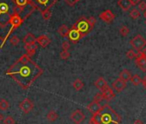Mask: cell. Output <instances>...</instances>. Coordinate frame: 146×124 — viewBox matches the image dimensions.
Segmentation results:
<instances>
[{"label": "cell", "mask_w": 146, "mask_h": 124, "mask_svg": "<svg viewBox=\"0 0 146 124\" xmlns=\"http://www.w3.org/2000/svg\"><path fill=\"white\" fill-rule=\"evenodd\" d=\"M42 73L43 69L32 60L26 64L16 61L6 72V74L24 90L29 88Z\"/></svg>", "instance_id": "1"}, {"label": "cell", "mask_w": 146, "mask_h": 124, "mask_svg": "<svg viewBox=\"0 0 146 124\" xmlns=\"http://www.w3.org/2000/svg\"><path fill=\"white\" fill-rule=\"evenodd\" d=\"M120 121V115L108 104L102 106L101 109L90 119V124H119Z\"/></svg>", "instance_id": "2"}, {"label": "cell", "mask_w": 146, "mask_h": 124, "mask_svg": "<svg viewBox=\"0 0 146 124\" xmlns=\"http://www.w3.org/2000/svg\"><path fill=\"white\" fill-rule=\"evenodd\" d=\"M23 18H22L20 16L18 15H15V14H11L10 16V20H9V24L11 25V29L9 30V32L7 33V35H5V37L3 39V42L1 44V46H0V48H2L6 41V40L8 39V37L11 35V33L13 32L14 29H17L23 23Z\"/></svg>", "instance_id": "3"}, {"label": "cell", "mask_w": 146, "mask_h": 124, "mask_svg": "<svg viewBox=\"0 0 146 124\" xmlns=\"http://www.w3.org/2000/svg\"><path fill=\"white\" fill-rule=\"evenodd\" d=\"M74 26L76 27V29L80 32L82 37H84L85 35H87L94 28L93 26H91L88 21V18L82 17H80L74 24Z\"/></svg>", "instance_id": "4"}, {"label": "cell", "mask_w": 146, "mask_h": 124, "mask_svg": "<svg viewBox=\"0 0 146 124\" xmlns=\"http://www.w3.org/2000/svg\"><path fill=\"white\" fill-rule=\"evenodd\" d=\"M57 1L58 0H29V3L41 12L46 10H50Z\"/></svg>", "instance_id": "5"}, {"label": "cell", "mask_w": 146, "mask_h": 124, "mask_svg": "<svg viewBox=\"0 0 146 124\" xmlns=\"http://www.w3.org/2000/svg\"><path fill=\"white\" fill-rule=\"evenodd\" d=\"M131 46L137 51L142 50L146 46V40L140 35H136L130 41Z\"/></svg>", "instance_id": "6"}, {"label": "cell", "mask_w": 146, "mask_h": 124, "mask_svg": "<svg viewBox=\"0 0 146 124\" xmlns=\"http://www.w3.org/2000/svg\"><path fill=\"white\" fill-rule=\"evenodd\" d=\"M67 37L70 40V41H71L72 43H77L81 38H83L80 32L76 29V27L74 25L69 29V33H68Z\"/></svg>", "instance_id": "7"}, {"label": "cell", "mask_w": 146, "mask_h": 124, "mask_svg": "<svg viewBox=\"0 0 146 124\" xmlns=\"http://www.w3.org/2000/svg\"><path fill=\"white\" fill-rule=\"evenodd\" d=\"M19 108L24 114H29L33 109L34 103L29 98H25L19 103Z\"/></svg>", "instance_id": "8"}, {"label": "cell", "mask_w": 146, "mask_h": 124, "mask_svg": "<svg viewBox=\"0 0 146 124\" xmlns=\"http://www.w3.org/2000/svg\"><path fill=\"white\" fill-rule=\"evenodd\" d=\"M70 117V120L75 124H80L81 122H83L84 121L85 115L80 109H77L71 113Z\"/></svg>", "instance_id": "9"}, {"label": "cell", "mask_w": 146, "mask_h": 124, "mask_svg": "<svg viewBox=\"0 0 146 124\" xmlns=\"http://www.w3.org/2000/svg\"><path fill=\"white\" fill-rule=\"evenodd\" d=\"M135 61H136V64L137 66L139 67V69L145 73L146 72V58L142 54V53L139 51L138 53H137V56L135 58Z\"/></svg>", "instance_id": "10"}, {"label": "cell", "mask_w": 146, "mask_h": 124, "mask_svg": "<svg viewBox=\"0 0 146 124\" xmlns=\"http://www.w3.org/2000/svg\"><path fill=\"white\" fill-rule=\"evenodd\" d=\"M99 17L103 22H105L107 23H111V22L113 21V19L115 18V16H114V14L110 10H107V11L102 12L99 15Z\"/></svg>", "instance_id": "11"}, {"label": "cell", "mask_w": 146, "mask_h": 124, "mask_svg": "<svg viewBox=\"0 0 146 124\" xmlns=\"http://www.w3.org/2000/svg\"><path fill=\"white\" fill-rule=\"evenodd\" d=\"M102 95L103 99H105V100H107V101H110V100H112L113 98H114V97H115L114 92L113 91V90H112L109 86H107V87L102 91Z\"/></svg>", "instance_id": "12"}, {"label": "cell", "mask_w": 146, "mask_h": 124, "mask_svg": "<svg viewBox=\"0 0 146 124\" xmlns=\"http://www.w3.org/2000/svg\"><path fill=\"white\" fill-rule=\"evenodd\" d=\"M112 86H113V88L117 92H120V91H122L125 88L126 85H125V82H124V81L121 80L120 79H117L116 80H114V81L113 82Z\"/></svg>", "instance_id": "13"}, {"label": "cell", "mask_w": 146, "mask_h": 124, "mask_svg": "<svg viewBox=\"0 0 146 124\" xmlns=\"http://www.w3.org/2000/svg\"><path fill=\"white\" fill-rule=\"evenodd\" d=\"M36 42L41 47H46L50 43H51V40L46 35H40L39 37L36 38Z\"/></svg>", "instance_id": "14"}, {"label": "cell", "mask_w": 146, "mask_h": 124, "mask_svg": "<svg viewBox=\"0 0 146 124\" xmlns=\"http://www.w3.org/2000/svg\"><path fill=\"white\" fill-rule=\"evenodd\" d=\"M24 48L27 52V54L31 58L32 56L35 55L37 48H38V45L36 43H34V44H24Z\"/></svg>", "instance_id": "15"}, {"label": "cell", "mask_w": 146, "mask_h": 124, "mask_svg": "<svg viewBox=\"0 0 146 124\" xmlns=\"http://www.w3.org/2000/svg\"><path fill=\"white\" fill-rule=\"evenodd\" d=\"M101 108H102V105L99 103H96V102H91L88 106H87V109L92 114V115H94V114H96V112H98L100 109H101Z\"/></svg>", "instance_id": "16"}, {"label": "cell", "mask_w": 146, "mask_h": 124, "mask_svg": "<svg viewBox=\"0 0 146 124\" xmlns=\"http://www.w3.org/2000/svg\"><path fill=\"white\" fill-rule=\"evenodd\" d=\"M118 5L124 11H127L132 6L130 0H119V1H118Z\"/></svg>", "instance_id": "17"}, {"label": "cell", "mask_w": 146, "mask_h": 124, "mask_svg": "<svg viewBox=\"0 0 146 124\" xmlns=\"http://www.w3.org/2000/svg\"><path fill=\"white\" fill-rule=\"evenodd\" d=\"M95 85H96V87L97 89H99L101 91H102L107 86H108L107 81H106V80L104 79V78H102V77H100V78L95 82Z\"/></svg>", "instance_id": "18"}, {"label": "cell", "mask_w": 146, "mask_h": 124, "mask_svg": "<svg viewBox=\"0 0 146 124\" xmlns=\"http://www.w3.org/2000/svg\"><path fill=\"white\" fill-rule=\"evenodd\" d=\"M23 41L24 42V44H34L36 42V38L34 36L33 34L31 33H28L23 39Z\"/></svg>", "instance_id": "19"}, {"label": "cell", "mask_w": 146, "mask_h": 124, "mask_svg": "<svg viewBox=\"0 0 146 124\" xmlns=\"http://www.w3.org/2000/svg\"><path fill=\"white\" fill-rule=\"evenodd\" d=\"M69 29H70L68 28L67 25L63 24V25L59 26V28L58 29L57 32H58V34L60 36H62V37H67L68 33H69Z\"/></svg>", "instance_id": "20"}, {"label": "cell", "mask_w": 146, "mask_h": 124, "mask_svg": "<svg viewBox=\"0 0 146 124\" xmlns=\"http://www.w3.org/2000/svg\"><path fill=\"white\" fill-rule=\"evenodd\" d=\"M131 74L130 73V71H128L127 69H124L120 73H119V78L121 80H123L124 82H127L131 79Z\"/></svg>", "instance_id": "21"}, {"label": "cell", "mask_w": 146, "mask_h": 124, "mask_svg": "<svg viewBox=\"0 0 146 124\" xmlns=\"http://www.w3.org/2000/svg\"><path fill=\"white\" fill-rule=\"evenodd\" d=\"M72 86H73V88H74L75 91H81L84 88V82L80 79H77L74 82H73Z\"/></svg>", "instance_id": "22"}, {"label": "cell", "mask_w": 146, "mask_h": 124, "mask_svg": "<svg viewBox=\"0 0 146 124\" xmlns=\"http://www.w3.org/2000/svg\"><path fill=\"white\" fill-rule=\"evenodd\" d=\"M58 115L54 110H50L46 115V119L51 122L55 121L58 119Z\"/></svg>", "instance_id": "23"}, {"label": "cell", "mask_w": 146, "mask_h": 124, "mask_svg": "<svg viewBox=\"0 0 146 124\" xmlns=\"http://www.w3.org/2000/svg\"><path fill=\"white\" fill-rule=\"evenodd\" d=\"M131 82L132 83V85H135V86H137L140 83H141V79H140V77L137 75V74H134V75H131Z\"/></svg>", "instance_id": "24"}, {"label": "cell", "mask_w": 146, "mask_h": 124, "mask_svg": "<svg viewBox=\"0 0 146 124\" xmlns=\"http://www.w3.org/2000/svg\"><path fill=\"white\" fill-rule=\"evenodd\" d=\"M30 60H31L30 57L27 53H25V54H23L17 61H18L19 63H21V64H26V63H28V62L30 61Z\"/></svg>", "instance_id": "25"}, {"label": "cell", "mask_w": 146, "mask_h": 124, "mask_svg": "<svg viewBox=\"0 0 146 124\" xmlns=\"http://www.w3.org/2000/svg\"><path fill=\"white\" fill-rule=\"evenodd\" d=\"M9 107H10V104L5 99L0 100V109L3 110V111H5L9 109Z\"/></svg>", "instance_id": "26"}, {"label": "cell", "mask_w": 146, "mask_h": 124, "mask_svg": "<svg viewBox=\"0 0 146 124\" xmlns=\"http://www.w3.org/2000/svg\"><path fill=\"white\" fill-rule=\"evenodd\" d=\"M13 1L15 3V5L20 6L23 8H24L25 6L29 5V0H13Z\"/></svg>", "instance_id": "27"}, {"label": "cell", "mask_w": 146, "mask_h": 124, "mask_svg": "<svg viewBox=\"0 0 146 124\" xmlns=\"http://www.w3.org/2000/svg\"><path fill=\"white\" fill-rule=\"evenodd\" d=\"M41 17L45 21H48L50 20L51 17H52V12L50 11V10H46L44 11H41Z\"/></svg>", "instance_id": "28"}, {"label": "cell", "mask_w": 146, "mask_h": 124, "mask_svg": "<svg viewBox=\"0 0 146 124\" xmlns=\"http://www.w3.org/2000/svg\"><path fill=\"white\" fill-rule=\"evenodd\" d=\"M130 17L132 18V19H137L139 17H140V11L137 10V9H132L131 11H130Z\"/></svg>", "instance_id": "29"}, {"label": "cell", "mask_w": 146, "mask_h": 124, "mask_svg": "<svg viewBox=\"0 0 146 124\" xmlns=\"http://www.w3.org/2000/svg\"><path fill=\"white\" fill-rule=\"evenodd\" d=\"M24 8H25V7H24ZM24 8L20 7V6H17V5H15V6L13 7V14L20 16L21 14H23V11H24Z\"/></svg>", "instance_id": "30"}, {"label": "cell", "mask_w": 146, "mask_h": 124, "mask_svg": "<svg viewBox=\"0 0 146 124\" xmlns=\"http://www.w3.org/2000/svg\"><path fill=\"white\" fill-rule=\"evenodd\" d=\"M10 42L12 46H17L20 42V39L18 38L17 35H12L11 38H10Z\"/></svg>", "instance_id": "31"}, {"label": "cell", "mask_w": 146, "mask_h": 124, "mask_svg": "<svg viewBox=\"0 0 146 124\" xmlns=\"http://www.w3.org/2000/svg\"><path fill=\"white\" fill-rule=\"evenodd\" d=\"M129 32H130L129 29H128L126 26H125V25L121 26L120 29H119V34H120L122 36H126V35L129 34Z\"/></svg>", "instance_id": "32"}, {"label": "cell", "mask_w": 146, "mask_h": 124, "mask_svg": "<svg viewBox=\"0 0 146 124\" xmlns=\"http://www.w3.org/2000/svg\"><path fill=\"white\" fill-rule=\"evenodd\" d=\"M59 57H60L61 59H64V60L67 59L70 57V53H69V51L62 50V51L60 52V53H59Z\"/></svg>", "instance_id": "33"}, {"label": "cell", "mask_w": 146, "mask_h": 124, "mask_svg": "<svg viewBox=\"0 0 146 124\" xmlns=\"http://www.w3.org/2000/svg\"><path fill=\"white\" fill-rule=\"evenodd\" d=\"M3 121H4V124H15V123H16L15 120H14L13 117L11 116V115L5 117V118L3 120Z\"/></svg>", "instance_id": "34"}, {"label": "cell", "mask_w": 146, "mask_h": 124, "mask_svg": "<svg viewBox=\"0 0 146 124\" xmlns=\"http://www.w3.org/2000/svg\"><path fill=\"white\" fill-rule=\"evenodd\" d=\"M137 53H135L133 50H129L127 53H126V57L128 58V59H134V58H136L137 56Z\"/></svg>", "instance_id": "35"}, {"label": "cell", "mask_w": 146, "mask_h": 124, "mask_svg": "<svg viewBox=\"0 0 146 124\" xmlns=\"http://www.w3.org/2000/svg\"><path fill=\"white\" fill-rule=\"evenodd\" d=\"M70 44L69 41H63L62 44H61L62 50H64V51H68V50L70 49Z\"/></svg>", "instance_id": "36"}, {"label": "cell", "mask_w": 146, "mask_h": 124, "mask_svg": "<svg viewBox=\"0 0 146 124\" xmlns=\"http://www.w3.org/2000/svg\"><path fill=\"white\" fill-rule=\"evenodd\" d=\"M103 100V97H102V93H97V94H96L95 95V97H94V102H96V103H101L102 101Z\"/></svg>", "instance_id": "37"}, {"label": "cell", "mask_w": 146, "mask_h": 124, "mask_svg": "<svg viewBox=\"0 0 146 124\" xmlns=\"http://www.w3.org/2000/svg\"><path fill=\"white\" fill-rule=\"evenodd\" d=\"M138 11H144L146 10V3L144 1H142V2H139L138 3Z\"/></svg>", "instance_id": "38"}, {"label": "cell", "mask_w": 146, "mask_h": 124, "mask_svg": "<svg viewBox=\"0 0 146 124\" xmlns=\"http://www.w3.org/2000/svg\"><path fill=\"white\" fill-rule=\"evenodd\" d=\"M64 2L69 6H73V5H75V4L77 3V0H64Z\"/></svg>", "instance_id": "39"}, {"label": "cell", "mask_w": 146, "mask_h": 124, "mask_svg": "<svg viewBox=\"0 0 146 124\" xmlns=\"http://www.w3.org/2000/svg\"><path fill=\"white\" fill-rule=\"evenodd\" d=\"M88 21H89L90 24L91 26H93V27H94V25H95V23H96V18H95L94 17H89V18H88Z\"/></svg>", "instance_id": "40"}, {"label": "cell", "mask_w": 146, "mask_h": 124, "mask_svg": "<svg viewBox=\"0 0 146 124\" xmlns=\"http://www.w3.org/2000/svg\"><path fill=\"white\" fill-rule=\"evenodd\" d=\"M130 1H131V5H137L140 2V0H130Z\"/></svg>", "instance_id": "41"}, {"label": "cell", "mask_w": 146, "mask_h": 124, "mask_svg": "<svg viewBox=\"0 0 146 124\" xmlns=\"http://www.w3.org/2000/svg\"><path fill=\"white\" fill-rule=\"evenodd\" d=\"M141 83H142V85H143V88L146 90V77H144V78L141 80Z\"/></svg>", "instance_id": "42"}, {"label": "cell", "mask_w": 146, "mask_h": 124, "mask_svg": "<svg viewBox=\"0 0 146 124\" xmlns=\"http://www.w3.org/2000/svg\"><path fill=\"white\" fill-rule=\"evenodd\" d=\"M133 124H143V122L141 120L137 119V120H136V121H134V123H133Z\"/></svg>", "instance_id": "43"}, {"label": "cell", "mask_w": 146, "mask_h": 124, "mask_svg": "<svg viewBox=\"0 0 146 124\" xmlns=\"http://www.w3.org/2000/svg\"><path fill=\"white\" fill-rule=\"evenodd\" d=\"M141 53H142V54L146 58V47H145V48H143V49L142 50V52H141Z\"/></svg>", "instance_id": "44"}, {"label": "cell", "mask_w": 146, "mask_h": 124, "mask_svg": "<svg viewBox=\"0 0 146 124\" xmlns=\"http://www.w3.org/2000/svg\"><path fill=\"white\" fill-rule=\"evenodd\" d=\"M3 120H4V115H2L1 113H0V122L3 121Z\"/></svg>", "instance_id": "45"}, {"label": "cell", "mask_w": 146, "mask_h": 124, "mask_svg": "<svg viewBox=\"0 0 146 124\" xmlns=\"http://www.w3.org/2000/svg\"><path fill=\"white\" fill-rule=\"evenodd\" d=\"M143 16H144V17L146 18V10L144 11V12H143Z\"/></svg>", "instance_id": "46"}, {"label": "cell", "mask_w": 146, "mask_h": 124, "mask_svg": "<svg viewBox=\"0 0 146 124\" xmlns=\"http://www.w3.org/2000/svg\"><path fill=\"white\" fill-rule=\"evenodd\" d=\"M78 1H81V0H77V2H78Z\"/></svg>", "instance_id": "47"}, {"label": "cell", "mask_w": 146, "mask_h": 124, "mask_svg": "<svg viewBox=\"0 0 146 124\" xmlns=\"http://www.w3.org/2000/svg\"><path fill=\"white\" fill-rule=\"evenodd\" d=\"M145 24H146V21H145Z\"/></svg>", "instance_id": "48"}]
</instances>
